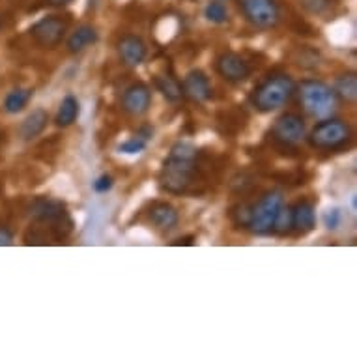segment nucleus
Returning <instances> with one entry per match:
<instances>
[{
  "label": "nucleus",
  "mask_w": 357,
  "mask_h": 357,
  "mask_svg": "<svg viewBox=\"0 0 357 357\" xmlns=\"http://www.w3.org/2000/svg\"><path fill=\"white\" fill-rule=\"evenodd\" d=\"M197 170V148L188 142H178L170 155L165 159L163 169L159 172V183L167 193L182 195L193 183Z\"/></svg>",
  "instance_id": "f257e3e1"
},
{
  "label": "nucleus",
  "mask_w": 357,
  "mask_h": 357,
  "mask_svg": "<svg viewBox=\"0 0 357 357\" xmlns=\"http://www.w3.org/2000/svg\"><path fill=\"white\" fill-rule=\"evenodd\" d=\"M296 92V84H294L292 77L284 75V73H277V75L268 77L260 86L252 92V105L257 107L260 112H271L282 107Z\"/></svg>",
  "instance_id": "f03ea898"
},
{
  "label": "nucleus",
  "mask_w": 357,
  "mask_h": 357,
  "mask_svg": "<svg viewBox=\"0 0 357 357\" xmlns=\"http://www.w3.org/2000/svg\"><path fill=\"white\" fill-rule=\"evenodd\" d=\"M299 100L305 112L314 118H328L337 107L333 88L322 81H303L299 86Z\"/></svg>",
  "instance_id": "7ed1b4c3"
},
{
  "label": "nucleus",
  "mask_w": 357,
  "mask_h": 357,
  "mask_svg": "<svg viewBox=\"0 0 357 357\" xmlns=\"http://www.w3.org/2000/svg\"><path fill=\"white\" fill-rule=\"evenodd\" d=\"M351 139L350 126L342 120H324L310 131V144L318 150H339Z\"/></svg>",
  "instance_id": "20e7f679"
},
{
  "label": "nucleus",
  "mask_w": 357,
  "mask_h": 357,
  "mask_svg": "<svg viewBox=\"0 0 357 357\" xmlns=\"http://www.w3.org/2000/svg\"><path fill=\"white\" fill-rule=\"evenodd\" d=\"M282 206V197L281 193H266L262 199L258 200L257 206L252 208L251 213H249V222L247 227L258 236L270 234L273 230V222H275V217L279 213Z\"/></svg>",
  "instance_id": "39448f33"
},
{
  "label": "nucleus",
  "mask_w": 357,
  "mask_h": 357,
  "mask_svg": "<svg viewBox=\"0 0 357 357\" xmlns=\"http://www.w3.org/2000/svg\"><path fill=\"white\" fill-rule=\"evenodd\" d=\"M243 17L258 29H271L279 23V6L275 0H238Z\"/></svg>",
  "instance_id": "423d86ee"
},
{
  "label": "nucleus",
  "mask_w": 357,
  "mask_h": 357,
  "mask_svg": "<svg viewBox=\"0 0 357 357\" xmlns=\"http://www.w3.org/2000/svg\"><path fill=\"white\" fill-rule=\"evenodd\" d=\"M66 32H68V21H64L59 15H49V17L40 19L38 23L32 24L30 36L32 40L45 49H54L60 41L64 40Z\"/></svg>",
  "instance_id": "0eeeda50"
},
{
  "label": "nucleus",
  "mask_w": 357,
  "mask_h": 357,
  "mask_svg": "<svg viewBox=\"0 0 357 357\" xmlns=\"http://www.w3.org/2000/svg\"><path fill=\"white\" fill-rule=\"evenodd\" d=\"M271 135L277 142L287 144V146H294L305 139V122L303 118L294 112H287L275 120V123L271 126Z\"/></svg>",
  "instance_id": "6e6552de"
},
{
  "label": "nucleus",
  "mask_w": 357,
  "mask_h": 357,
  "mask_svg": "<svg viewBox=\"0 0 357 357\" xmlns=\"http://www.w3.org/2000/svg\"><path fill=\"white\" fill-rule=\"evenodd\" d=\"M217 73L229 82H243L251 75V68L240 54L222 53L215 62Z\"/></svg>",
  "instance_id": "1a4fd4ad"
},
{
  "label": "nucleus",
  "mask_w": 357,
  "mask_h": 357,
  "mask_svg": "<svg viewBox=\"0 0 357 357\" xmlns=\"http://www.w3.org/2000/svg\"><path fill=\"white\" fill-rule=\"evenodd\" d=\"M152 105V92L144 82H135L123 92L122 96V109L128 114L141 116Z\"/></svg>",
  "instance_id": "9d476101"
},
{
  "label": "nucleus",
  "mask_w": 357,
  "mask_h": 357,
  "mask_svg": "<svg viewBox=\"0 0 357 357\" xmlns=\"http://www.w3.org/2000/svg\"><path fill=\"white\" fill-rule=\"evenodd\" d=\"M183 94L188 96V98H191L193 101H197V103H204V101H208L211 98V84H210V79H208V75H206L204 71L200 70H193L189 71L188 75H185V79H183Z\"/></svg>",
  "instance_id": "9b49d317"
},
{
  "label": "nucleus",
  "mask_w": 357,
  "mask_h": 357,
  "mask_svg": "<svg viewBox=\"0 0 357 357\" xmlns=\"http://www.w3.org/2000/svg\"><path fill=\"white\" fill-rule=\"evenodd\" d=\"M118 54L123 64L135 68V66H141L146 59V45L139 36H123L122 40L118 41Z\"/></svg>",
  "instance_id": "f8f14e48"
},
{
  "label": "nucleus",
  "mask_w": 357,
  "mask_h": 357,
  "mask_svg": "<svg viewBox=\"0 0 357 357\" xmlns=\"http://www.w3.org/2000/svg\"><path fill=\"white\" fill-rule=\"evenodd\" d=\"M34 219L43 222H60L66 217V206L60 200L38 199L30 208Z\"/></svg>",
  "instance_id": "ddd939ff"
},
{
  "label": "nucleus",
  "mask_w": 357,
  "mask_h": 357,
  "mask_svg": "<svg viewBox=\"0 0 357 357\" xmlns=\"http://www.w3.org/2000/svg\"><path fill=\"white\" fill-rule=\"evenodd\" d=\"M290 210H292V230H296L301 236L309 234L310 230L314 229V225H317L314 206L307 202V200H301V202H298Z\"/></svg>",
  "instance_id": "4468645a"
},
{
  "label": "nucleus",
  "mask_w": 357,
  "mask_h": 357,
  "mask_svg": "<svg viewBox=\"0 0 357 357\" xmlns=\"http://www.w3.org/2000/svg\"><path fill=\"white\" fill-rule=\"evenodd\" d=\"M49 122V114L47 111H43V109H36L29 114V116L24 118L23 122H21V128H19V135L24 141H32L36 137L43 133V129L47 128Z\"/></svg>",
  "instance_id": "2eb2a0df"
},
{
  "label": "nucleus",
  "mask_w": 357,
  "mask_h": 357,
  "mask_svg": "<svg viewBox=\"0 0 357 357\" xmlns=\"http://www.w3.org/2000/svg\"><path fill=\"white\" fill-rule=\"evenodd\" d=\"M148 217H150L152 225H155L159 230H172L178 225V211L169 202H155L150 208Z\"/></svg>",
  "instance_id": "dca6fc26"
},
{
  "label": "nucleus",
  "mask_w": 357,
  "mask_h": 357,
  "mask_svg": "<svg viewBox=\"0 0 357 357\" xmlns=\"http://www.w3.org/2000/svg\"><path fill=\"white\" fill-rule=\"evenodd\" d=\"M96 41H98V32H96L94 26L82 24L75 32H71V36L68 38V51L70 53H81L90 45H94Z\"/></svg>",
  "instance_id": "f3484780"
},
{
  "label": "nucleus",
  "mask_w": 357,
  "mask_h": 357,
  "mask_svg": "<svg viewBox=\"0 0 357 357\" xmlns=\"http://www.w3.org/2000/svg\"><path fill=\"white\" fill-rule=\"evenodd\" d=\"M155 86L161 94L170 101V103H178V101L183 98L182 84L178 82L176 77H172L170 73H163V75L155 77Z\"/></svg>",
  "instance_id": "a211bd4d"
},
{
  "label": "nucleus",
  "mask_w": 357,
  "mask_h": 357,
  "mask_svg": "<svg viewBox=\"0 0 357 357\" xmlns=\"http://www.w3.org/2000/svg\"><path fill=\"white\" fill-rule=\"evenodd\" d=\"M79 112H81V105H79L75 96H66L64 101L60 103L59 114H56L54 122H56L59 128H68L79 118Z\"/></svg>",
  "instance_id": "6ab92c4d"
},
{
  "label": "nucleus",
  "mask_w": 357,
  "mask_h": 357,
  "mask_svg": "<svg viewBox=\"0 0 357 357\" xmlns=\"http://www.w3.org/2000/svg\"><path fill=\"white\" fill-rule=\"evenodd\" d=\"M32 94H34V90H30V88H15L4 100V111L10 112V114H17L29 105Z\"/></svg>",
  "instance_id": "aec40b11"
},
{
  "label": "nucleus",
  "mask_w": 357,
  "mask_h": 357,
  "mask_svg": "<svg viewBox=\"0 0 357 357\" xmlns=\"http://www.w3.org/2000/svg\"><path fill=\"white\" fill-rule=\"evenodd\" d=\"M335 96H339L340 100H344L346 103H354L357 98V79L354 73L342 75L337 79L333 88Z\"/></svg>",
  "instance_id": "412c9836"
},
{
  "label": "nucleus",
  "mask_w": 357,
  "mask_h": 357,
  "mask_svg": "<svg viewBox=\"0 0 357 357\" xmlns=\"http://www.w3.org/2000/svg\"><path fill=\"white\" fill-rule=\"evenodd\" d=\"M153 135V129L152 128H142L135 137H131L129 141L122 142L120 146H118V152L122 153H141L144 148H146L148 141L152 139Z\"/></svg>",
  "instance_id": "4be33fe9"
},
{
  "label": "nucleus",
  "mask_w": 357,
  "mask_h": 357,
  "mask_svg": "<svg viewBox=\"0 0 357 357\" xmlns=\"http://www.w3.org/2000/svg\"><path fill=\"white\" fill-rule=\"evenodd\" d=\"M273 230L279 236L288 234L292 230V210L290 208L281 206V210H279V213L275 217V222H273Z\"/></svg>",
  "instance_id": "5701e85b"
},
{
  "label": "nucleus",
  "mask_w": 357,
  "mask_h": 357,
  "mask_svg": "<svg viewBox=\"0 0 357 357\" xmlns=\"http://www.w3.org/2000/svg\"><path fill=\"white\" fill-rule=\"evenodd\" d=\"M204 15L208 21H211V23H217V24L225 23V21L229 19V13H227V8H225V4H222V2H217V0H213V2H210V4L206 6Z\"/></svg>",
  "instance_id": "b1692460"
},
{
  "label": "nucleus",
  "mask_w": 357,
  "mask_h": 357,
  "mask_svg": "<svg viewBox=\"0 0 357 357\" xmlns=\"http://www.w3.org/2000/svg\"><path fill=\"white\" fill-rule=\"evenodd\" d=\"M301 6L310 13H324L331 6V0H301Z\"/></svg>",
  "instance_id": "393cba45"
},
{
  "label": "nucleus",
  "mask_w": 357,
  "mask_h": 357,
  "mask_svg": "<svg viewBox=\"0 0 357 357\" xmlns=\"http://www.w3.org/2000/svg\"><path fill=\"white\" fill-rule=\"evenodd\" d=\"M340 217H342L340 215V210L333 208V210L326 211V215H324V222H326V227H328L329 230H335L340 225Z\"/></svg>",
  "instance_id": "a878e982"
},
{
  "label": "nucleus",
  "mask_w": 357,
  "mask_h": 357,
  "mask_svg": "<svg viewBox=\"0 0 357 357\" xmlns=\"http://www.w3.org/2000/svg\"><path fill=\"white\" fill-rule=\"evenodd\" d=\"M112 183L114 182H112L111 176L103 174L98 178V182H94V189L98 191V193H107V191H111L112 189Z\"/></svg>",
  "instance_id": "bb28decb"
},
{
  "label": "nucleus",
  "mask_w": 357,
  "mask_h": 357,
  "mask_svg": "<svg viewBox=\"0 0 357 357\" xmlns=\"http://www.w3.org/2000/svg\"><path fill=\"white\" fill-rule=\"evenodd\" d=\"M13 236L12 232L6 229V227H0V247L2 245H12Z\"/></svg>",
  "instance_id": "cd10ccee"
},
{
  "label": "nucleus",
  "mask_w": 357,
  "mask_h": 357,
  "mask_svg": "<svg viewBox=\"0 0 357 357\" xmlns=\"http://www.w3.org/2000/svg\"><path fill=\"white\" fill-rule=\"evenodd\" d=\"M73 0H49V4L51 6H68V4H71Z\"/></svg>",
  "instance_id": "c85d7f7f"
},
{
  "label": "nucleus",
  "mask_w": 357,
  "mask_h": 357,
  "mask_svg": "<svg viewBox=\"0 0 357 357\" xmlns=\"http://www.w3.org/2000/svg\"><path fill=\"white\" fill-rule=\"evenodd\" d=\"M193 243V238H185V240L174 241V245H191Z\"/></svg>",
  "instance_id": "c756f323"
}]
</instances>
